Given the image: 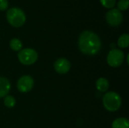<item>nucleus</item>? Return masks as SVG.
Segmentation results:
<instances>
[{
    "label": "nucleus",
    "instance_id": "f257e3e1",
    "mask_svg": "<svg viewBox=\"0 0 129 128\" xmlns=\"http://www.w3.org/2000/svg\"><path fill=\"white\" fill-rule=\"evenodd\" d=\"M79 50L85 54H97L101 48V41L99 36L94 32L86 30L82 32L78 41Z\"/></svg>",
    "mask_w": 129,
    "mask_h": 128
},
{
    "label": "nucleus",
    "instance_id": "f03ea898",
    "mask_svg": "<svg viewBox=\"0 0 129 128\" xmlns=\"http://www.w3.org/2000/svg\"><path fill=\"white\" fill-rule=\"evenodd\" d=\"M6 17L8 22L14 27H20L26 21V15L19 8H11L7 11Z\"/></svg>",
    "mask_w": 129,
    "mask_h": 128
},
{
    "label": "nucleus",
    "instance_id": "7ed1b4c3",
    "mask_svg": "<svg viewBox=\"0 0 129 128\" xmlns=\"http://www.w3.org/2000/svg\"><path fill=\"white\" fill-rule=\"evenodd\" d=\"M103 103L104 108L110 112L117 111L122 103V100L120 96L113 91L107 92L103 97Z\"/></svg>",
    "mask_w": 129,
    "mask_h": 128
},
{
    "label": "nucleus",
    "instance_id": "20e7f679",
    "mask_svg": "<svg viewBox=\"0 0 129 128\" xmlns=\"http://www.w3.org/2000/svg\"><path fill=\"white\" fill-rule=\"evenodd\" d=\"M38 59L37 52L32 48H25L18 54V60L23 65H32Z\"/></svg>",
    "mask_w": 129,
    "mask_h": 128
},
{
    "label": "nucleus",
    "instance_id": "39448f33",
    "mask_svg": "<svg viewBox=\"0 0 129 128\" xmlns=\"http://www.w3.org/2000/svg\"><path fill=\"white\" fill-rule=\"evenodd\" d=\"M124 57L122 51L119 49H113L107 55V63L112 67H118L123 63Z\"/></svg>",
    "mask_w": 129,
    "mask_h": 128
},
{
    "label": "nucleus",
    "instance_id": "423d86ee",
    "mask_svg": "<svg viewBox=\"0 0 129 128\" xmlns=\"http://www.w3.org/2000/svg\"><path fill=\"white\" fill-rule=\"evenodd\" d=\"M107 22L112 26H117L122 22V14L116 8L110 10L106 14Z\"/></svg>",
    "mask_w": 129,
    "mask_h": 128
},
{
    "label": "nucleus",
    "instance_id": "0eeeda50",
    "mask_svg": "<svg viewBox=\"0 0 129 128\" xmlns=\"http://www.w3.org/2000/svg\"><path fill=\"white\" fill-rule=\"evenodd\" d=\"M34 81L29 75H23L20 77L17 81V89L22 93H26L33 89Z\"/></svg>",
    "mask_w": 129,
    "mask_h": 128
},
{
    "label": "nucleus",
    "instance_id": "6e6552de",
    "mask_svg": "<svg viewBox=\"0 0 129 128\" xmlns=\"http://www.w3.org/2000/svg\"><path fill=\"white\" fill-rule=\"evenodd\" d=\"M54 69L60 74H65L70 69V63L67 59L60 58L54 63Z\"/></svg>",
    "mask_w": 129,
    "mask_h": 128
},
{
    "label": "nucleus",
    "instance_id": "1a4fd4ad",
    "mask_svg": "<svg viewBox=\"0 0 129 128\" xmlns=\"http://www.w3.org/2000/svg\"><path fill=\"white\" fill-rule=\"evenodd\" d=\"M11 89V84L5 78L0 77V98L7 96Z\"/></svg>",
    "mask_w": 129,
    "mask_h": 128
},
{
    "label": "nucleus",
    "instance_id": "9d476101",
    "mask_svg": "<svg viewBox=\"0 0 129 128\" xmlns=\"http://www.w3.org/2000/svg\"><path fill=\"white\" fill-rule=\"evenodd\" d=\"M113 128H129L128 120L125 118H119L116 119L112 124Z\"/></svg>",
    "mask_w": 129,
    "mask_h": 128
},
{
    "label": "nucleus",
    "instance_id": "9b49d317",
    "mask_svg": "<svg viewBox=\"0 0 129 128\" xmlns=\"http://www.w3.org/2000/svg\"><path fill=\"white\" fill-rule=\"evenodd\" d=\"M97 89L101 92H105L109 88V82L104 78H100L98 79L96 82Z\"/></svg>",
    "mask_w": 129,
    "mask_h": 128
},
{
    "label": "nucleus",
    "instance_id": "f8f14e48",
    "mask_svg": "<svg viewBox=\"0 0 129 128\" xmlns=\"http://www.w3.org/2000/svg\"><path fill=\"white\" fill-rule=\"evenodd\" d=\"M118 45L121 48H126L129 45V35L128 34L122 35L118 39Z\"/></svg>",
    "mask_w": 129,
    "mask_h": 128
},
{
    "label": "nucleus",
    "instance_id": "ddd939ff",
    "mask_svg": "<svg viewBox=\"0 0 129 128\" xmlns=\"http://www.w3.org/2000/svg\"><path fill=\"white\" fill-rule=\"evenodd\" d=\"M10 47L13 51H20V49L22 48V42L18 38H12L10 41Z\"/></svg>",
    "mask_w": 129,
    "mask_h": 128
},
{
    "label": "nucleus",
    "instance_id": "4468645a",
    "mask_svg": "<svg viewBox=\"0 0 129 128\" xmlns=\"http://www.w3.org/2000/svg\"><path fill=\"white\" fill-rule=\"evenodd\" d=\"M15 99L12 96H5V100H4V104L6 107L8 108H12L15 106Z\"/></svg>",
    "mask_w": 129,
    "mask_h": 128
},
{
    "label": "nucleus",
    "instance_id": "2eb2a0df",
    "mask_svg": "<svg viewBox=\"0 0 129 128\" xmlns=\"http://www.w3.org/2000/svg\"><path fill=\"white\" fill-rule=\"evenodd\" d=\"M101 5L106 8H112L116 5V0H100Z\"/></svg>",
    "mask_w": 129,
    "mask_h": 128
},
{
    "label": "nucleus",
    "instance_id": "dca6fc26",
    "mask_svg": "<svg viewBox=\"0 0 129 128\" xmlns=\"http://www.w3.org/2000/svg\"><path fill=\"white\" fill-rule=\"evenodd\" d=\"M129 5L128 0H119L117 6H118V10L119 11H125L128 9Z\"/></svg>",
    "mask_w": 129,
    "mask_h": 128
},
{
    "label": "nucleus",
    "instance_id": "f3484780",
    "mask_svg": "<svg viewBox=\"0 0 129 128\" xmlns=\"http://www.w3.org/2000/svg\"><path fill=\"white\" fill-rule=\"evenodd\" d=\"M8 7V0H0V11H5Z\"/></svg>",
    "mask_w": 129,
    "mask_h": 128
}]
</instances>
